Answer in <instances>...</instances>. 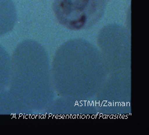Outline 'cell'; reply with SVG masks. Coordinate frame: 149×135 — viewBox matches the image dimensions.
Returning a JSON list of instances; mask_svg holds the SVG:
<instances>
[{
  "label": "cell",
  "mask_w": 149,
  "mask_h": 135,
  "mask_svg": "<svg viewBox=\"0 0 149 135\" xmlns=\"http://www.w3.org/2000/svg\"><path fill=\"white\" fill-rule=\"evenodd\" d=\"M16 19V10L12 0H0V36L14 28Z\"/></svg>",
  "instance_id": "obj_3"
},
{
  "label": "cell",
  "mask_w": 149,
  "mask_h": 135,
  "mask_svg": "<svg viewBox=\"0 0 149 135\" xmlns=\"http://www.w3.org/2000/svg\"><path fill=\"white\" fill-rule=\"evenodd\" d=\"M11 68V87L15 94L26 104L38 106L42 71L38 46L31 41L21 43L15 51Z\"/></svg>",
  "instance_id": "obj_1"
},
{
  "label": "cell",
  "mask_w": 149,
  "mask_h": 135,
  "mask_svg": "<svg viewBox=\"0 0 149 135\" xmlns=\"http://www.w3.org/2000/svg\"><path fill=\"white\" fill-rule=\"evenodd\" d=\"M107 0H54L53 11L57 21L71 30L88 29L103 16Z\"/></svg>",
  "instance_id": "obj_2"
},
{
  "label": "cell",
  "mask_w": 149,
  "mask_h": 135,
  "mask_svg": "<svg viewBox=\"0 0 149 135\" xmlns=\"http://www.w3.org/2000/svg\"><path fill=\"white\" fill-rule=\"evenodd\" d=\"M11 71L10 61L7 53L0 46V90L8 84Z\"/></svg>",
  "instance_id": "obj_4"
}]
</instances>
